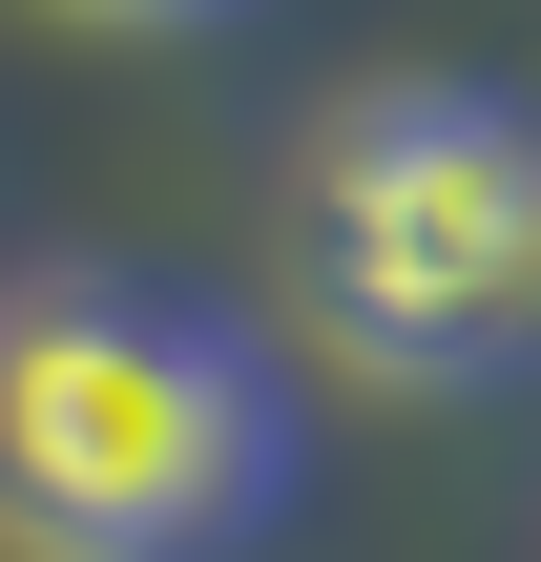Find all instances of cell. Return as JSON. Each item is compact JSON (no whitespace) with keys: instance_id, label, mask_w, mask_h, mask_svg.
<instances>
[{"instance_id":"1","label":"cell","mask_w":541,"mask_h":562,"mask_svg":"<svg viewBox=\"0 0 541 562\" xmlns=\"http://www.w3.org/2000/svg\"><path fill=\"white\" fill-rule=\"evenodd\" d=\"M271 292L375 396H521L541 375V104L480 63L334 83L271 188Z\"/></svg>"},{"instance_id":"2","label":"cell","mask_w":541,"mask_h":562,"mask_svg":"<svg viewBox=\"0 0 541 562\" xmlns=\"http://www.w3.org/2000/svg\"><path fill=\"white\" fill-rule=\"evenodd\" d=\"M292 501V375L167 271L0 292V542L21 562H250Z\"/></svg>"},{"instance_id":"3","label":"cell","mask_w":541,"mask_h":562,"mask_svg":"<svg viewBox=\"0 0 541 562\" xmlns=\"http://www.w3.org/2000/svg\"><path fill=\"white\" fill-rule=\"evenodd\" d=\"M42 21H104V42H188V21H250V0H42Z\"/></svg>"}]
</instances>
